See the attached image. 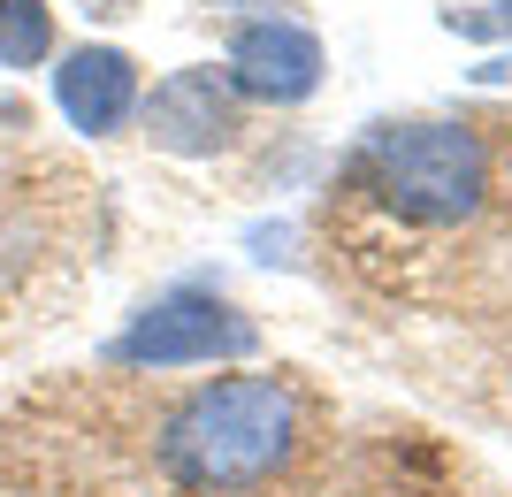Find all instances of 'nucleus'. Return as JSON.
Returning <instances> with one entry per match:
<instances>
[{
	"label": "nucleus",
	"instance_id": "7",
	"mask_svg": "<svg viewBox=\"0 0 512 497\" xmlns=\"http://www.w3.org/2000/svg\"><path fill=\"white\" fill-rule=\"evenodd\" d=\"M54 54V8L46 0H0V69H39Z\"/></svg>",
	"mask_w": 512,
	"mask_h": 497
},
{
	"label": "nucleus",
	"instance_id": "1",
	"mask_svg": "<svg viewBox=\"0 0 512 497\" xmlns=\"http://www.w3.org/2000/svg\"><path fill=\"white\" fill-rule=\"evenodd\" d=\"M306 406L283 375H214L161 421V467L192 497H253L299 459Z\"/></svg>",
	"mask_w": 512,
	"mask_h": 497
},
{
	"label": "nucleus",
	"instance_id": "3",
	"mask_svg": "<svg viewBox=\"0 0 512 497\" xmlns=\"http://www.w3.org/2000/svg\"><path fill=\"white\" fill-rule=\"evenodd\" d=\"M237 352H253V322L237 306L207 299V291H169L123 329L115 360H130V368H199V360H237Z\"/></svg>",
	"mask_w": 512,
	"mask_h": 497
},
{
	"label": "nucleus",
	"instance_id": "6",
	"mask_svg": "<svg viewBox=\"0 0 512 497\" xmlns=\"http://www.w3.org/2000/svg\"><path fill=\"white\" fill-rule=\"evenodd\" d=\"M54 108L69 115V130H85V138L123 130L130 115H138V62H130L123 46H77V54H62V69H54Z\"/></svg>",
	"mask_w": 512,
	"mask_h": 497
},
{
	"label": "nucleus",
	"instance_id": "8",
	"mask_svg": "<svg viewBox=\"0 0 512 497\" xmlns=\"http://www.w3.org/2000/svg\"><path fill=\"white\" fill-rule=\"evenodd\" d=\"M444 31H459V39H512V0H490V8H444Z\"/></svg>",
	"mask_w": 512,
	"mask_h": 497
},
{
	"label": "nucleus",
	"instance_id": "4",
	"mask_svg": "<svg viewBox=\"0 0 512 497\" xmlns=\"http://www.w3.org/2000/svg\"><path fill=\"white\" fill-rule=\"evenodd\" d=\"M321 69H329V54H321L314 31H306V23H291V16H268V23H245V31L230 39L222 77H230L245 100L299 108V100H314V92H321Z\"/></svg>",
	"mask_w": 512,
	"mask_h": 497
},
{
	"label": "nucleus",
	"instance_id": "9",
	"mask_svg": "<svg viewBox=\"0 0 512 497\" xmlns=\"http://www.w3.org/2000/svg\"><path fill=\"white\" fill-rule=\"evenodd\" d=\"M474 85H512V54H490V62L474 69Z\"/></svg>",
	"mask_w": 512,
	"mask_h": 497
},
{
	"label": "nucleus",
	"instance_id": "5",
	"mask_svg": "<svg viewBox=\"0 0 512 497\" xmlns=\"http://www.w3.org/2000/svg\"><path fill=\"white\" fill-rule=\"evenodd\" d=\"M146 138L161 153H222L237 138V85L222 69H169L146 92Z\"/></svg>",
	"mask_w": 512,
	"mask_h": 497
},
{
	"label": "nucleus",
	"instance_id": "2",
	"mask_svg": "<svg viewBox=\"0 0 512 497\" xmlns=\"http://www.w3.org/2000/svg\"><path fill=\"white\" fill-rule=\"evenodd\" d=\"M360 184L406 222H467L490 192V146L467 123H383L360 146Z\"/></svg>",
	"mask_w": 512,
	"mask_h": 497
}]
</instances>
